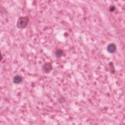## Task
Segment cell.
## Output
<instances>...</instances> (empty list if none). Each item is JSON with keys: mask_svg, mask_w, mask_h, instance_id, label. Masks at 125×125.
<instances>
[{"mask_svg": "<svg viewBox=\"0 0 125 125\" xmlns=\"http://www.w3.org/2000/svg\"><path fill=\"white\" fill-rule=\"evenodd\" d=\"M29 21V19L28 17L25 16V17H20L18 20L17 23V26L18 28L20 29H24L25 28Z\"/></svg>", "mask_w": 125, "mask_h": 125, "instance_id": "6da1fadb", "label": "cell"}, {"mask_svg": "<svg viewBox=\"0 0 125 125\" xmlns=\"http://www.w3.org/2000/svg\"><path fill=\"white\" fill-rule=\"evenodd\" d=\"M116 50V45L113 44L112 43L108 45L107 47V51L111 54H113Z\"/></svg>", "mask_w": 125, "mask_h": 125, "instance_id": "7a4b0ae2", "label": "cell"}, {"mask_svg": "<svg viewBox=\"0 0 125 125\" xmlns=\"http://www.w3.org/2000/svg\"><path fill=\"white\" fill-rule=\"evenodd\" d=\"M43 69L46 73H49L52 69V66L51 63H47L43 66Z\"/></svg>", "mask_w": 125, "mask_h": 125, "instance_id": "3957f363", "label": "cell"}, {"mask_svg": "<svg viewBox=\"0 0 125 125\" xmlns=\"http://www.w3.org/2000/svg\"><path fill=\"white\" fill-rule=\"evenodd\" d=\"M23 81V78L22 77L20 76V75H16L14 77L13 79V81L14 82V83L16 84H20Z\"/></svg>", "mask_w": 125, "mask_h": 125, "instance_id": "277c9868", "label": "cell"}, {"mask_svg": "<svg viewBox=\"0 0 125 125\" xmlns=\"http://www.w3.org/2000/svg\"><path fill=\"white\" fill-rule=\"evenodd\" d=\"M64 54V51L61 49H57L55 52V55L56 57L58 58L61 57Z\"/></svg>", "mask_w": 125, "mask_h": 125, "instance_id": "5b68a950", "label": "cell"}, {"mask_svg": "<svg viewBox=\"0 0 125 125\" xmlns=\"http://www.w3.org/2000/svg\"><path fill=\"white\" fill-rule=\"evenodd\" d=\"M115 7L113 6H111L110 7V11L111 12H113V11L115 10Z\"/></svg>", "mask_w": 125, "mask_h": 125, "instance_id": "8992f818", "label": "cell"}]
</instances>
